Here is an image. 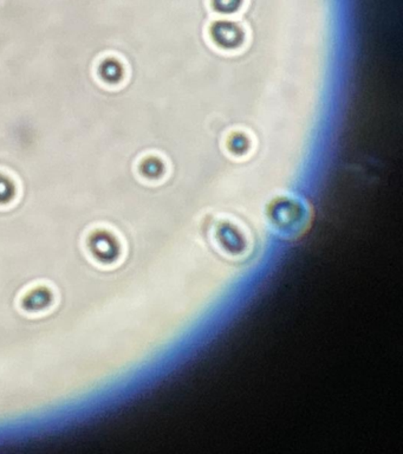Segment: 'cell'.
Instances as JSON below:
<instances>
[{
    "label": "cell",
    "instance_id": "3957f363",
    "mask_svg": "<svg viewBox=\"0 0 403 454\" xmlns=\"http://www.w3.org/2000/svg\"><path fill=\"white\" fill-rule=\"evenodd\" d=\"M12 187L4 179H0V203L8 201L12 198Z\"/></svg>",
    "mask_w": 403,
    "mask_h": 454
},
{
    "label": "cell",
    "instance_id": "6da1fadb",
    "mask_svg": "<svg viewBox=\"0 0 403 454\" xmlns=\"http://www.w3.org/2000/svg\"><path fill=\"white\" fill-rule=\"evenodd\" d=\"M88 248L90 255L97 263L108 265L118 260V243L114 237L108 232L98 231L90 235Z\"/></svg>",
    "mask_w": 403,
    "mask_h": 454
},
{
    "label": "cell",
    "instance_id": "7a4b0ae2",
    "mask_svg": "<svg viewBox=\"0 0 403 454\" xmlns=\"http://www.w3.org/2000/svg\"><path fill=\"white\" fill-rule=\"evenodd\" d=\"M51 303H53V293L46 288L32 289L21 300V307L24 310L30 312L43 311Z\"/></svg>",
    "mask_w": 403,
    "mask_h": 454
}]
</instances>
